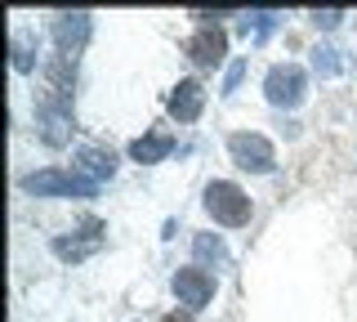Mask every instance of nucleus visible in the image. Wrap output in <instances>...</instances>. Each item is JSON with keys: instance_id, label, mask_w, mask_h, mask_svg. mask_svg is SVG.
I'll return each instance as SVG.
<instances>
[{"instance_id": "obj_7", "label": "nucleus", "mask_w": 357, "mask_h": 322, "mask_svg": "<svg viewBox=\"0 0 357 322\" xmlns=\"http://www.w3.org/2000/svg\"><path fill=\"white\" fill-rule=\"evenodd\" d=\"M89 36H94V18L89 14H59L50 27V41L59 45V59H76L89 45Z\"/></svg>"}, {"instance_id": "obj_14", "label": "nucleus", "mask_w": 357, "mask_h": 322, "mask_svg": "<svg viewBox=\"0 0 357 322\" xmlns=\"http://www.w3.org/2000/svg\"><path fill=\"white\" fill-rule=\"evenodd\" d=\"M192 255H197V269H228V247H223L219 233H197L192 237Z\"/></svg>"}, {"instance_id": "obj_9", "label": "nucleus", "mask_w": 357, "mask_h": 322, "mask_svg": "<svg viewBox=\"0 0 357 322\" xmlns=\"http://www.w3.org/2000/svg\"><path fill=\"white\" fill-rule=\"evenodd\" d=\"M165 112H170L178 126H192V121H201V112H206V85L201 81H178L174 90H170V98H165Z\"/></svg>"}, {"instance_id": "obj_11", "label": "nucleus", "mask_w": 357, "mask_h": 322, "mask_svg": "<svg viewBox=\"0 0 357 322\" xmlns=\"http://www.w3.org/2000/svg\"><path fill=\"white\" fill-rule=\"evenodd\" d=\"M76 170L85 175V180H94V184H103L116 175V152L103 148V143H85L81 152H76Z\"/></svg>"}, {"instance_id": "obj_8", "label": "nucleus", "mask_w": 357, "mask_h": 322, "mask_svg": "<svg viewBox=\"0 0 357 322\" xmlns=\"http://www.w3.org/2000/svg\"><path fill=\"white\" fill-rule=\"evenodd\" d=\"M170 291L178 295V305H188V309H206L210 300H215V273H206V269H178L170 277Z\"/></svg>"}, {"instance_id": "obj_3", "label": "nucleus", "mask_w": 357, "mask_h": 322, "mask_svg": "<svg viewBox=\"0 0 357 322\" xmlns=\"http://www.w3.org/2000/svg\"><path fill=\"white\" fill-rule=\"evenodd\" d=\"M22 193L31 197H94L98 184L85 180L81 170H59V166H45V170L22 180Z\"/></svg>"}, {"instance_id": "obj_2", "label": "nucleus", "mask_w": 357, "mask_h": 322, "mask_svg": "<svg viewBox=\"0 0 357 322\" xmlns=\"http://www.w3.org/2000/svg\"><path fill=\"white\" fill-rule=\"evenodd\" d=\"M264 98L273 108H282V112H295L308 98V72L299 63H273L264 76Z\"/></svg>"}, {"instance_id": "obj_4", "label": "nucleus", "mask_w": 357, "mask_h": 322, "mask_svg": "<svg viewBox=\"0 0 357 322\" xmlns=\"http://www.w3.org/2000/svg\"><path fill=\"white\" fill-rule=\"evenodd\" d=\"M228 157L250 175H273V166H277L273 143H268V135H259V130H237V135H228Z\"/></svg>"}, {"instance_id": "obj_12", "label": "nucleus", "mask_w": 357, "mask_h": 322, "mask_svg": "<svg viewBox=\"0 0 357 322\" xmlns=\"http://www.w3.org/2000/svg\"><path fill=\"white\" fill-rule=\"evenodd\" d=\"M308 63H312V72H317L321 81H331V76H344L353 68V54L340 50V45H331V41H317V45L308 50Z\"/></svg>"}, {"instance_id": "obj_15", "label": "nucleus", "mask_w": 357, "mask_h": 322, "mask_svg": "<svg viewBox=\"0 0 357 322\" xmlns=\"http://www.w3.org/2000/svg\"><path fill=\"white\" fill-rule=\"evenodd\" d=\"M277 27H282V14H277V9H250V14H241V36L255 41V45H264Z\"/></svg>"}, {"instance_id": "obj_1", "label": "nucleus", "mask_w": 357, "mask_h": 322, "mask_svg": "<svg viewBox=\"0 0 357 322\" xmlns=\"http://www.w3.org/2000/svg\"><path fill=\"white\" fill-rule=\"evenodd\" d=\"M201 206H206V215L223 228H245L250 224V210H255L250 197H245V188L232 184V180H210L206 193H201Z\"/></svg>"}, {"instance_id": "obj_5", "label": "nucleus", "mask_w": 357, "mask_h": 322, "mask_svg": "<svg viewBox=\"0 0 357 322\" xmlns=\"http://www.w3.org/2000/svg\"><path fill=\"white\" fill-rule=\"evenodd\" d=\"M36 135L45 148H63L72 139V103H67V94L54 90L50 98L36 103Z\"/></svg>"}, {"instance_id": "obj_17", "label": "nucleus", "mask_w": 357, "mask_h": 322, "mask_svg": "<svg viewBox=\"0 0 357 322\" xmlns=\"http://www.w3.org/2000/svg\"><path fill=\"white\" fill-rule=\"evenodd\" d=\"M344 18H349L344 9H312V14H308V23L317 27V31H335V27L344 23Z\"/></svg>"}, {"instance_id": "obj_13", "label": "nucleus", "mask_w": 357, "mask_h": 322, "mask_svg": "<svg viewBox=\"0 0 357 322\" xmlns=\"http://www.w3.org/2000/svg\"><path fill=\"white\" fill-rule=\"evenodd\" d=\"M170 152H174V135H165V130H148V135H139L130 143V161H139V166H156Z\"/></svg>"}, {"instance_id": "obj_10", "label": "nucleus", "mask_w": 357, "mask_h": 322, "mask_svg": "<svg viewBox=\"0 0 357 322\" xmlns=\"http://www.w3.org/2000/svg\"><path fill=\"white\" fill-rule=\"evenodd\" d=\"M183 50H188V59H192L197 68H219L223 54H228V36H223L219 27H197Z\"/></svg>"}, {"instance_id": "obj_18", "label": "nucleus", "mask_w": 357, "mask_h": 322, "mask_svg": "<svg viewBox=\"0 0 357 322\" xmlns=\"http://www.w3.org/2000/svg\"><path fill=\"white\" fill-rule=\"evenodd\" d=\"M241 76H245V63L237 59V63L228 68V76H223V94H232V90H237V85H241Z\"/></svg>"}, {"instance_id": "obj_16", "label": "nucleus", "mask_w": 357, "mask_h": 322, "mask_svg": "<svg viewBox=\"0 0 357 322\" xmlns=\"http://www.w3.org/2000/svg\"><path fill=\"white\" fill-rule=\"evenodd\" d=\"M9 54H14V72H31L36 68V41H31V31H14V41H9Z\"/></svg>"}, {"instance_id": "obj_19", "label": "nucleus", "mask_w": 357, "mask_h": 322, "mask_svg": "<svg viewBox=\"0 0 357 322\" xmlns=\"http://www.w3.org/2000/svg\"><path fill=\"white\" fill-rule=\"evenodd\" d=\"M161 322H192V314H178V309H174V314H165Z\"/></svg>"}, {"instance_id": "obj_6", "label": "nucleus", "mask_w": 357, "mask_h": 322, "mask_svg": "<svg viewBox=\"0 0 357 322\" xmlns=\"http://www.w3.org/2000/svg\"><path fill=\"white\" fill-rule=\"evenodd\" d=\"M103 219L98 215H85L81 219V228L72 233V237H54V255H59L63 264H81V260H89L94 251H103Z\"/></svg>"}]
</instances>
